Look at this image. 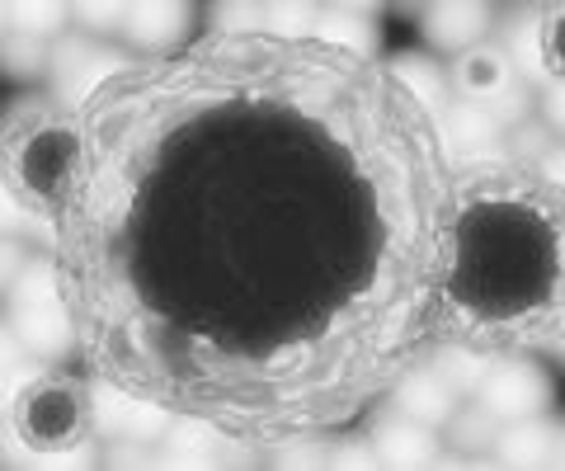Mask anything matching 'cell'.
I'll return each instance as SVG.
<instances>
[{
	"label": "cell",
	"mask_w": 565,
	"mask_h": 471,
	"mask_svg": "<svg viewBox=\"0 0 565 471\" xmlns=\"http://www.w3.org/2000/svg\"><path fill=\"white\" fill-rule=\"evenodd\" d=\"M20 335L29 349H39V354H57L71 340V321L57 302V283H52L47 265H33L20 278Z\"/></svg>",
	"instance_id": "cell-1"
},
{
	"label": "cell",
	"mask_w": 565,
	"mask_h": 471,
	"mask_svg": "<svg viewBox=\"0 0 565 471\" xmlns=\"http://www.w3.org/2000/svg\"><path fill=\"white\" fill-rule=\"evenodd\" d=\"M81 20L128 33L132 43L161 47V43H170V39H180V33H184L189 10L184 6H85Z\"/></svg>",
	"instance_id": "cell-2"
},
{
	"label": "cell",
	"mask_w": 565,
	"mask_h": 471,
	"mask_svg": "<svg viewBox=\"0 0 565 471\" xmlns=\"http://www.w3.org/2000/svg\"><path fill=\"white\" fill-rule=\"evenodd\" d=\"M546 400V382L537 368H527V363H514V368H500L486 377L481 387V406L486 415H494V420H527V415H537Z\"/></svg>",
	"instance_id": "cell-3"
},
{
	"label": "cell",
	"mask_w": 565,
	"mask_h": 471,
	"mask_svg": "<svg viewBox=\"0 0 565 471\" xmlns=\"http://www.w3.org/2000/svg\"><path fill=\"white\" fill-rule=\"evenodd\" d=\"M95 410H99V425L109 433H128V439H151V433H161L166 415L156 406H141V400L122 396L118 387H99L95 392Z\"/></svg>",
	"instance_id": "cell-4"
},
{
	"label": "cell",
	"mask_w": 565,
	"mask_h": 471,
	"mask_svg": "<svg viewBox=\"0 0 565 471\" xmlns=\"http://www.w3.org/2000/svg\"><path fill=\"white\" fill-rule=\"evenodd\" d=\"M452 400H457V387L444 377V373H415L411 382L401 387V410L411 415L419 425H438L452 415Z\"/></svg>",
	"instance_id": "cell-5"
},
{
	"label": "cell",
	"mask_w": 565,
	"mask_h": 471,
	"mask_svg": "<svg viewBox=\"0 0 565 471\" xmlns=\"http://www.w3.org/2000/svg\"><path fill=\"white\" fill-rule=\"evenodd\" d=\"M377 458L396 462V467H424L434 458V439L411 415H405V420H382L377 425Z\"/></svg>",
	"instance_id": "cell-6"
},
{
	"label": "cell",
	"mask_w": 565,
	"mask_h": 471,
	"mask_svg": "<svg viewBox=\"0 0 565 471\" xmlns=\"http://www.w3.org/2000/svg\"><path fill=\"white\" fill-rule=\"evenodd\" d=\"M486 24H490V10L486 6H434L429 10V39L434 43H448V47L471 43Z\"/></svg>",
	"instance_id": "cell-7"
},
{
	"label": "cell",
	"mask_w": 565,
	"mask_h": 471,
	"mask_svg": "<svg viewBox=\"0 0 565 471\" xmlns=\"http://www.w3.org/2000/svg\"><path fill=\"white\" fill-rule=\"evenodd\" d=\"M311 33H321L326 43H340V47H359V52L373 47V24H367V14L353 10V6L321 10V14H316V29Z\"/></svg>",
	"instance_id": "cell-8"
},
{
	"label": "cell",
	"mask_w": 565,
	"mask_h": 471,
	"mask_svg": "<svg viewBox=\"0 0 565 471\" xmlns=\"http://www.w3.org/2000/svg\"><path fill=\"white\" fill-rule=\"evenodd\" d=\"M66 156H71V142H66V137H57V132L39 137V142L29 147V156H24V180L52 194V189L62 184V174H66Z\"/></svg>",
	"instance_id": "cell-9"
},
{
	"label": "cell",
	"mask_w": 565,
	"mask_h": 471,
	"mask_svg": "<svg viewBox=\"0 0 565 471\" xmlns=\"http://www.w3.org/2000/svg\"><path fill=\"white\" fill-rule=\"evenodd\" d=\"M500 452L514 467H542L546 458H556V433L546 425H514L500 439Z\"/></svg>",
	"instance_id": "cell-10"
},
{
	"label": "cell",
	"mask_w": 565,
	"mask_h": 471,
	"mask_svg": "<svg viewBox=\"0 0 565 471\" xmlns=\"http://www.w3.org/2000/svg\"><path fill=\"white\" fill-rule=\"evenodd\" d=\"M396 76H401L405 85H411V90H415V99H419V104H424V109H429V114H438V118L448 114L444 81H438V72H434V66L424 62V57H401V62H396Z\"/></svg>",
	"instance_id": "cell-11"
},
{
	"label": "cell",
	"mask_w": 565,
	"mask_h": 471,
	"mask_svg": "<svg viewBox=\"0 0 565 471\" xmlns=\"http://www.w3.org/2000/svg\"><path fill=\"white\" fill-rule=\"evenodd\" d=\"M462 85L467 95L476 99H500L504 95V62L494 57V52H471V57L462 62Z\"/></svg>",
	"instance_id": "cell-12"
},
{
	"label": "cell",
	"mask_w": 565,
	"mask_h": 471,
	"mask_svg": "<svg viewBox=\"0 0 565 471\" xmlns=\"http://www.w3.org/2000/svg\"><path fill=\"white\" fill-rule=\"evenodd\" d=\"M438 373H444L457 392L462 387H471L476 377H486V358H476V354H467V349H452V354H444L438 358Z\"/></svg>",
	"instance_id": "cell-13"
},
{
	"label": "cell",
	"mask_w": 565,
	"mask_h": 471,
	"mask_svg": "<svg viewBox=\"0 0 565 471\" xmlns=\"http://www.w3.org/2000/svg\"><path fill=\"white\" fill-rule=\"evenodd\" d=\"M212 443H217V439H212V433H207L203 425H180V433H174L170 452H174L180 462H203Z\"/></svg>",
	"instance_id": "cell-14"
},
{
	"label": "cell",
	"mask_w": 565,
	"mask_h": 471,
	"mask_svg": "<svg viewBox=\"0 0 565 471\" xmlns=\"http://www.w3.org/2000/svg\"><path fill=\"white\" fill-rule=\"evenodd\" d=\"M62 20L57 6H6V24L10 29H52Z\"/></svg>",
	"instance_id": "cell-15"
},
{
	"label": "cell",
	"mask_w": 565,
	"mask_h": 471,
	"mask_svg": "<svg viewBox=\"0 0 565 471\" xmlns=\"http://www.w3.org/2000/svg\"><path fill=\"white\" fill-rule=\"evenodd\" d=\"M519 57H523V66H527V72H542V57H537V29H527L523 33V39H519Z\"/></svg>",
	"instance_id": "cell-16"
}]
</instances>
